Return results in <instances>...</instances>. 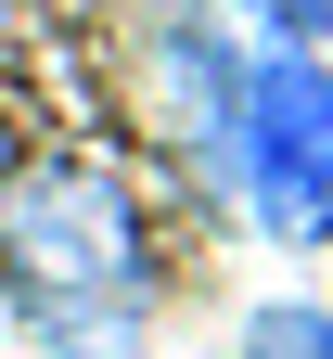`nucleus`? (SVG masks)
<instances>
[{"mask_svg": "<svg viewBox=\"0 0 333 359\" xmlns=\"http://www.w3.org/2000/svg\"><path fill=\"white\" fill-rule=\"evenodd\" d=\"M231 180H244L269 244H333V65L257 52L231 103Z\"/></svg>", "mask_w": 333, "mask_h": 359, "instance_id": "2", "label": "nucleus"}, {"mask_svg": "<svg viewBox=\"0 0 333 359\" xmlns=\"http://www.w3.org/2000/svg\"><path fill=\"white\" fill-rule=\"evenodd\" d=\"M244 13L269 26V52H308V39L333 26V0H244Z\"/></svg>", "mask_w": 333, "mask_h": 359, "instance_id": "4", "label": "nucleus"}, {"mask_svg": "<svg viewBox=\"0 0 333 359\" xmlns=\"http://www.w3.org/2000/svg\"><path fill=\"white\" fill-rule=\"evenodd\" d=\"M244 359H333V308H308V295L257 308V321H244Z\"/></svg>", "mask_w": 333, "mask_h": 359, "instance_id": "3", "label": "nucleus"}, {"mask_svg": "<svg viewBox=\"0 0 333 359\" xmlns=\"http://www.w3.org/2000/svg\"><path fill=\"white\" fill-rule=\"evenodd\" d=\"M0 295L39 321V346L116 359L128 321H141V295H154V231H141L128 180L77 167V154L26 167L0 193Z\"/></svg>", "mask_w": 333, "mask_h": 359, "instance_id": "1", "label": "nucleus"}]
</instances>
